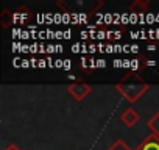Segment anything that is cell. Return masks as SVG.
Returning a JSON list of instances; mask_svg holds the SVG:
<instances>
[{
  "label": "cell",
  "mask_w": 159,
  "mask_h": 150,
  "mask_svg": "<svg viewBox=\"0 0 159 150\" xmlns=\"http://www.w3.org/2000/svg\"><path fill=\"white\" fill-rule=\"evenodd\" d=\"M114 88L117 92H120L125 97V100L128 103H136L150 89V85L147 82H143L139 75H128L122 82L116 83Z\"/></svg>",
  "instance_id": "obj_1"
},
{
  "label": "cell",
  "mask_w": 159,
  "mask_h": 150,
  "mask_svg": "<svg viewBox=\"0 0 159 150\" xmlns=\"http://www.w3.org/2000/svg\"><path fill=\"white\" fill-rule=\"evenodd\" d=\"M67 92L76 102H81L92 92V88H91V85H86V83H73V85L67 86Z\"/></svg>",
  "instance_id": "obj_2"
},
{
  "label": "cell",
  "mask_w": 159,
  "mask_h": 150,
  "mask_svg": "<svg viewBox=\"0 0 159 150\" xmlns=\"http://www.w3.org/2000/svg\"><path fill=\"white\" fill-rule=\"evenodd\" d=\"M139 119H140V116L137 114V111H136L133 106L126 108V110L120 114V120H122L126 127H134V125L139 122Z\"/></svg>",
  "instance_id": "obj_3"
},
{
  "label": "cell",
  "mask_w": 159,
  "mask_h": 150,
  "mask_svg": "<svg viewBox=\"0 0 159 150\" xmlns=\"http://www.w3.org/2000/svg\"><path fill=\"white\" fill-rule=\"evenodd\" d=\"M134 150H159V136L150 133Z\"/></svg>",
  "instance_id": "obj_4"
},
{
  "label": "cell",
  "mask_w": 159,
  "mask_h": 150,
  "mask_svg": "<svg viewBox=\"0 0 159 150\" xmlns=\"http://www.w3.org/2000/svg\"><path fill=\"white\" fill-rule=\"evenodd\" d=\"M14 21H16L14 13H11L8 8H3L2 11H0V25H2L3 30H8V28L13 25Z\"/></svg>",
  "instance_id": "obj_5"
},
{
  "label": "cell",
  "mask_w": 159,
  "mask_h": 150,
  "mask_svg": "<svg viewBox=\"0 0 159 150\" xmlns=\"http://www.w3.org/2000/svg\"><path fill=\"white\" fill-rule=\"evenodd\" d=\"M150 8V2L148 0H134V2L128 7L129 13H147Z\"/></svg>",
  "instance_id": "obj_6"
},
{
  "label": "cell",
  "mask_w": 159,
  "mask_h": 150,
  "mask_svg": "<svg viewBox=\"0 0 159 150\" xmlns=\"http://www.w3.org/2000/svg\"><path fill=\"white\" fill-rule=\"evenodd\" d=\"M147 127H148V130H150L153 134L159 136V111L147 122Z\"/></svg>",
  "instance_id": "obj_7"
},
{
  "label": "cell",
  "mask_w": 159,
  "mask_h": 150,
  "mask_svg": "<svg viewBox=\"0 0 159 150\" xmlns=\"http://www.w3.org/2000/svg\"><path fill=\"white\" fill-rule=\"evenodd\" d=\"M106 150H134V148H131L123 139H117L111 147H108Z\"/></svg>",
  "instance_id": "obj_8"
},
{
  "label": "cell",
  "mask_w": 159,
  "mask_h": 150,
  "mask_svg": "<svg viewBox=\"0 0 159 150\" xmlns=\"http://www.w3.org/2000/svg\"><path fill=\"white\" fill-rule=\"evenodd\" d=\"M5 150H20V147H19L17 144H10V145H8Z\"/></svg>",
  "instance_id": "obj_9"
}]
</instances>
